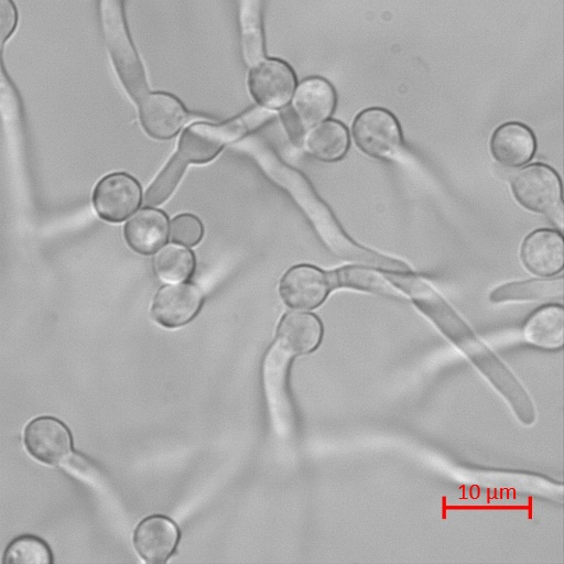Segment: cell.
I'll return each instance as SVG.
<instances>
[{
    "label": "cell",
    "instance_id": "cell-1",
    "mask_svg": "<svg viewBox=\"0 0 564 564\" xmlns=\"http://www.w3.org/2000/svg\"><path fill=\"white\" fill-rule=\"evenodd\" d=\"M397 283L500 393L517 419L524 425H532L536 420L534 403L507 365L424 281L408 272H401L397 275Z\"/></svg>",
    "mask_w": 564,
    "mask_h": 564
},
{
    "label": "cell",
    "instance_id": "cell-2",
    "mask_svg": "<svg viewBox=\"0 0 564 564\" xmlns=\"http://www.w3.org/2000/svg\"><path fill=\"white\" fill-rule=\"evenodd\" d=\"M271 117V112L263 109H253L223 123H193L182 133L176 155L186 164L208 162L227 143L256 129Z\"/></svg>",
    "mask_w": 564,
    "mask_h": 564
},
{
    "label": "cell",
    "instance_id": "cell-3",
    "mask_svg": "<svg viewBox=\"0 0 564 564\" xmlns=\"http://www.w3.org/2000/svg\"><path fill=\"white\" fill-rule=\"evenodd\" d=\"M105 33L118 75L129 95L139 102L147 94V80L138 55L129 40L117 1L104 9Z\"/></svg>",
    "mask_w": 564,
    "mask_h": 564
},
{
    "label": "cell",
    "instance_id": "cell-4",
    "mask_svg": "<svg viewBox=\"0 0 564 564\" xmlns=\"http://www.w3.org/2000/svg\"><path fill=\"white\" fill-rule=\"evenodd\" d=\"M351 133L359 150L380 160L395 158L403 145L397 118L383 108H368L359 112L352 122Z\"/></svg>",
    "mask_w": 564,
    "mask_h": 564
},
{
    "label": "cell",
    "instance_id": "cell-5",
    "mask_svg": "<svg viewBox=\"0 0 564 564\" xmlns=\"http://www.w3.org/2000/svg\"><path fill=\"white\" fill-rule=\"evenodd\" d=\"M514 198L524 208L547 214L562 209V186L557 173L542 163L516 171L510 180Z\"/></svg>",
    "mask_w": 564,
    "mask_h": 564
},
{
    "label": "cell",
    "instance_id": "cell-6",
    "mask_svg": "<svg viewBox=\"0 0 564 564\" xmlns=\"http://www.w3.org/2000/svg\"><path fill=\"white\" fill-rule=\"evenodd\" d=\"M23 441L29 454L43 464L61 466L72 457V433L56 417L39 416L29 422L24 429Z\"/></svg>",
    "mask_w": 564,
    "mask_h": 564
},
{
    "label": "cell",
    "instance_id": "cell-7",
    "mask_svg": "<svg viewBox=\"0 0 564 564\" xmlns=\"http://www.w3.org/2000/svg\"><path fill=\"white\" fill-rule=\"evenodd\" d=\"M141 202L138 182L127 173L118 172L102 177L93 192V204L105 220L119 223L134 212Z\"/></svg>",
    "mask_w": 564,
    "mask_h": 564
},
{
    "label": "cell",
    "instance_id": "cell-8",
    "mask_svg": "<svg viewBox=\"0 0 564 564\" xmlns=\"http://www.w3.org/2000/svg\"><path fill=\"white\" fill-rule=\"evenodd\" d=\"M332 289L328 273L299 264L289 269L280 281V295L291 307L312 310L321 305Z\"/></svg>",
    "mask_w": 564,
    "mask_h": 564
},
{
    "label": "cell",
    "instance_id": "cell-9",
    "mask_svg": "<svg viewBox=\"0 0 564 564\" xmlns=\"http://www.w3.org/2000/svg\"><path fill=\"white\" fill-rule=\"evenodd\" d=\"M248 86L258 104L279 108L289 101L295 87V76L282 61L263 59L250 69Z\"/></svg>",
    "mask_w": 564,
    "mask_h": 564
},
{
    "label": "cell",
    "instance_id": "cell-10",
    "mask_svg": "<svg viewBox=\"0 0 564 564\" xmlns=\"http://www.w3.org/2000/svg\"><path fill=\"white\" fill-rule=\"evenodd\" d=\"M202 302L200 291L192 283L165 285L153 299L151 316L164 327H181L196 316Z\"/></svg>",
    "mask_w": 564,
    "mask_h": 564
},
{
    "label": "cell",
    "instance_id": "cell-11",
    "mask_svg": "<svg viewBox=\"0 0 564 564\" xmlns=\"http://www.w3.org/2000/svg\"><path fill=\"white\" fill-rule=\"evenodd\" d=\"M290 357L273 345L263 360V384L268 406L276 429L291 425L292 404L288 389Z\"/></svg>",
    "mask_w": 564,
    "mask_h": 564
},
{
    "label": "cell",
    "instance_id": "cell-12",
    "mask_svg": "<svg viewBox=\"0 0 564 564\" xmlns=\"http://www.w3.org/2000/svg\"><path fill=\"white\" fill-rule=\"evenodd\" d=\"M140 121L152 138L165 140L174 137L187 120L183 105L172 95L145 94L139 100Z\"/></svg>",
    "mask_w": 564,
    "mask_h": 564
},
{
    "label": "cell",
    "instance_id": "cell-13",
    "mask_svg": "<svg viewBox=\"0 0 564 564\" xmlns=\"http://www.w3.org/2000/svg\"><path fill=\"white\" fill-rule=\"evenodd\" d=\"M323 338V325L317 316L304 312L285 313L276 328L275 346L289 357L310 354Z\"/></svg>",
    "mask_w": 564,
    "mask_h": 564
},
{
    "label": "cell",
    "instance_id": "cell-14",
    "mask_svg": "<svg viewBox=\"0 0 564 564\" xmlns=\"http://www.w3.org/2000/svg\"><path fill=\"white\" fill-rule=\"evenodd\" d=\"M521 260L533 274L552 276L563 269L564 242L562 234L539 229L525 237L521 246Z\"/></svg>",
    "mask_w": 564,
    "mask_h": 564
},
{
    "label": "cell",
    "instance_id": "cell-15",
    "mask_svg": "<svg viewBox=\"0 0 564 564\" xmlns=\"http://www.w3.org/2000/svg\"><path fill=\"white\" fill-rule=\"evenodd\" d=\"M178 543L177 527L163 516L144 518L133 532V545L148 563H164Z\"/></svg>",
    "mask_w": 564,
    "mask_h": 564
},
{
    "label": "cell",
    "instance_id": "cell-16",
    "mask_svg": "<svg viewBox=\"0 0 564 564\" xmlns=\"http://www.w3.org/2000/svg\"><path fill=\"white\" fill-rule=\"evenodd\" d=\"M335 105L336 94L333 86L323 78L312 77L299 86L291 110L305 129L328 118Z\"/></svg>",
    "mask_w": 564,
    "mask_h": 564
},
{
    "label": "cell",
    "instance_id": "cell-17",
    "mask_svg": "<svg viewBox=\"0 0 564 564\" xmlns=\"http://www.w3.org/2000/svg\"><path fill=\"white\" fill-rule=\"evenodd\" d=\"M535 147L532 131L519 122L499 126L490 138V152L494 159L507 167L528 163L534 155Z\"/></svg>",
    "mask_w": 564,
    "mask_h": 564
},
{
    "label": "cell",
    "instance_id": "cell-18",
    "mask_svg": "<svg viewBox=\"0 0 564 564\" xmlns=\"http://www.w3.org/2000/svg\"><path fill=\"white\" fill-rule=\"evenodd\" d=\"M467 480H473L476 484L491 486V487H511L520 492H529L531 495H539L553 500L562 502L563 486L556 484L545 477L531 474L501 471V470H486L474 469L467 470L462 474Z\"/></svg>",
    "mask_w": 564,
    "mask_h": 564
},
{
    "label": "cell",
    "instance_id": "cell-19",
    "mask_svg": "<svg viewBox=\"0 0 564 564\" xmlns=\"http://www.w3.org/2000/svg\"><path fill=\"white\" fill-rule=\"evenodd\" d=\"M124 238L137 252L149 254L163 245L167 237V218L164 213L144 208L124 225Z\"/></svg>",
    "mask_w": 564,
    "mask_h": 564
},
{
    "label": "cell",
    "instance_id": "cell-20",
    "mask_svg": "<svg viewBox=\"0 0 564 564\" xmlns=\"http://www.w3.org/2000/svg\"><path fill=\"white\" fill-rule=\"evenodd\" d=\"M524 339L542 349H558L564 343V310L549 304L534 311L522 328Z\"/></svg>",
    "mask_w": 564,
    "mask_h": 564
},
{
    "label": "cell",
    "instance_id": "cell-21",
    "mask_svg": "<svg viewBox=\"0 0 564 564\" xmlns=\"http://www.w3.org/2000/svg\"><path fill=\"white\" fill-rule=\"evenodd\" d=\"M349 144L347 128L336 120H327L316 126L306 139V148L311 155L324 162L343 159Z\"/></svg>",
    "mask_w": 564,
    "mask_h": 564
},
{
    "label": "cell",
    "instance_id": "cell-22",
    "mask_svg": "<svg viewBox=\"0 0 564 564\" xmlns=\"http://www.w3.org/2000/svg\"><path fill=\"white\" fill-rule=\"evenodd\" d=\"M332 288H348L377 293L384 296L401 297L402 291L383 273L361 267H344L328 273Z\"/></svg>",
    "mask_w": 564,
    "mask_h": 564
},
{
    "label": "cell",
    "instance_id": "cell-23",
    "mask_svg": "<svg viewBox=\"0 0 564 564\" xmlns=\"http://www.w3.org/2000/svg\"><path fill=\"white\" fill-rule=\"evenodd\" d=\"M563 278L512 282L499 286L490 294L491 302L556 300L563 297Z\"/></svg>",
    "mask_w": 564,
    "mask_h": 564
},
{
    "label": "cell",
    "instance_id": "cell-24",
    "mask_svg": "<svg viewBox=\"0 0 564 564\" xmlns=\"http://www.w3.org/2000/svg\"><path fill=\"white\" fill-rule=\"evenodd\" d=\"M155 273L166 281H182L194 271L195 259L186 248L167 245L160 249L153 258Z\"/></svg>",
    "mask_w": 564,
    "mask_h": 564
},
{
    "label": "cell",
    "instance_id": "cell-25",
    "mask_svg": "<svg viewBox=\"0 0 564 564\" xmlns=\"http://www.w3.org/2000/svg\"><path fill=\"white\" fill-rule=\"evenodd\" d=\"M4 564H50L53 553L48 544L33 534L14 538L6 547L2 555Z\"/></svg>",
    "mask_w": 564,
    "mask_h": 564
},
{
    "label": "cell",
    "instance_id": "cell-26",
    "mask_svg": "<svg viewBox=\"0 0 564 564\" xmlns=\"http://www.w3.org/2000/svg\"><path fill=\"white\" fill-rule=\"evenodd\" d=\"M185 166L186 163L175 154L147 189L143 198L144 205L156 206L163 203L176 187Z\"/></svg>",
    "mask_w": 564,
    "mask_h": 564
},
{
    "label": "cell",
    "instance_id": "cell-27",
    "mask_svg": "<svg viewBox=\"0 0 564 564\" xmlns=\"http://www.w3.org/2000/svg\"><path fill=\"white\" fill-rule=\"evenodd\" d=\"M203 236V225L197 217L182 214L173 218L170 225V238L185 246L196 245Z\"/></svg>",
    "mask_w": 564,
    "mask_h": 564
},
{
    "label": "cell",
    "instance_id": "cell-28",
    "mask_svg": "<svg viewBox=\"0 0 564 564\" xmlns=\"http://www.w3.org/2000/svg\"><path fill=\"white\" fill-rule=\"evenodd\" d=\"M18 21L15 6L11 0H0V48L13 33Z\"/></svg>",
    "mask_w": 564,
    "mask_h": 564
}]
</instances>
